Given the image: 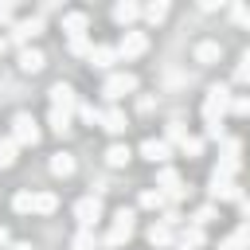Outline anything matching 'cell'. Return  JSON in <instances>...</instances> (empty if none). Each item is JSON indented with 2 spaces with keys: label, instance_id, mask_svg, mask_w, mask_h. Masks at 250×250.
I'll use <instances>...</instances> for the list:
<instances>
[{
  "label": "cell",
  "instance_id": "obj_23",
  "mask_svg": "<svg viewBox=\"0 0 250 250\" xmlns=\"http://www.w3.org/2000/svg\"><path fill=\"white\" fill-rule=\"evenodd\" d=\"M66 51L74 59H90L94 55V43H90V35H78V39H66Z\"/></svg>",
  "mask_w": 250,
  "mask_h": 250
},
{
  "label": "cell",
  "instance_id": "obj_5",
  "mask_svg": "<svg viewBox=\"0 0 250 250\" xmlns=\"http://www.w3.org/2000/svg\"><path fill=\"white\" fill-rule=\"evenodd\" d=\"M39 121L31 117V113H16L12 117V141L16 145H39Z\"/></svg>",
  "mask_w": 250,
  "mask_h": 250
},
{
  "label": "cell",
  "instance_id": "obj_25",
  "mask_svg": "<svg viewBox=\"0 0 250 250\" xmlns=\"http://www.w3.org/2000/svg\"><path fill=\"white\" fill-rule=\"evenodd\" d=\"M102 246V238L90 230V227H78V234H74V250H98Z\"/></svg>",
  "mask_w": 250,
  "mask_h": 250
},
{
  "label": "cell",
  "instance_id": "obj_10",
  "mask_svg": "<svg viewBox=\"0 0 250 250\" xmlns=\"http://www.w3.org/2000/svg\"><path fill=\"white\" fill-rule=\"evenodd\" d=\"M74 219H78V227H90L94 230V223L102 219V195H82L74 203Z\"/></svg>",
  "mask_w": 250,
  "mask_h": 250
},
{
  "label": "cell",
  "instance_id": "obj_13",
  "mask_svg": "<svg viewBox=\"0 0 250 250\" xmlns=\"http://www.w3.org/2000/svg\"><path fill=\"white\" fill-rule=\"evenodd\" d=\"M145 238H148V246H156V250L176 246V234H172V227H164V223H152V227L145 230Z\"/></svg>",
  "mask_w": 250,
  "mask_h": 250
},
{
  "label": "cell",
  "instance_id": "obj_7",
  "mask_svg": "<svg viewBox=\"0 0 250 250\" xmlns=\"http://www.w3.org/2000/svg\"><path fill=\"white\" fill-rule=\"evenodd\" d=\"M47 94H51V109H59V113H66V117H74V113H78V94H74V86L55 82Z\"/></svg>",
  "mask_w": 250,
  "mask_h": 250
},
{
  "label": "cell",
  "instance_id": "obj_16",
  "mask_svg": "<svg viewBox=\"0 0 250 250\" xmlns=\"http://www.w3.org/2000/svg\"><path fill=\"white\" fill-rule=\"evenodd\" d=\"M90 62H94L98 70H109L113 62H121V55H117V47H109V43H98V47H94V55H90Z\"/></svg>",
  "mask_w": 250,
  "mask_h": 250
},
{
  "label": "cell",
  "instance_id": "obj_18",
  "mask_svg": "<svg viewBox=\"0 0 250 250\" xmlns=\"http://www.w3.org/2000/svg\"><path fill=\"white\" fill-rule=\"evenodd\" d=\"M59 207V195L55 191H35V199H31V215H51Z\"/></svg>",
  "mask_w": 250,
  "mask_h": 250
},
{
  "label": "cell",
  "instance_id": "obj_2",
  "mask_svg": "<svg viewBox=\"0 0 250 250\" xmlns=\"http://www.w3.org/2000/svg\"><path fill=\"white\" fill-rule=\"evenodd\" d=\"M133 230H137V215H133L129 207H121V211L113 215V227L105 230L102 246H105V250H117V246H125V242L133 238Z\"/></svg>",
  "mask_w": 250,
  "mask_h": 250
},
{
  "label": "cell",
  "instance_id": "obj_31",
  "mask_svg": "<svg viewBox=\"0 0 250 250\" xmlns=\"http://www.w3.org/2000/svg\"><path fill=\"white\" fill-rule=\"evenodd\" d=\"M78 117H82L86 125H102V109L90 105V102H78Z\"/></svg>",
  "mask_w": 250,
  "mask_h": 250
},
{
  "label": "cell",
  "instance_id": "obj_19",
  "mask_svg": "<svg viewBox=\"0 0 250 250\" xmlns=\"http://www.w3.org/2000/svg\"><path fill=\"white\" fill-rule=\"evenodd\" d=\"M129 160H133L129 145H109V148H105V164H109V168H125Z\"/></svg>",
  "mask_w": 250,
  "mask_h": 250
},
{
  "label": "cell",
  "instance_id": "obj_43",
  "mask_svg": "<svg viewBox=\"0 0 250 250\" xmlns=\"http://www.w3.org/2000/svg\"><path fill=\"white\" fill-rule=\"evenodd\" d=\"M238 207H242V219L250 223V195H242V199H238Z\"/></svg>",
  "mask_w": 250,
  "mask_h": 250
},
{
  "label": "cell",
  "instance_id": "obj_24",
  "mask_svg": "<svg viewBox=\"0 0 250 250\" xmlns=\"http://www.w3.org/2000/svg\"><path fill=\"white\" fill-rule=\"evenodd\" d=\"M219 59H223V47H219V43L207 39V43L195 47V62H219Z\"/></svg>",
  "mask_w": 250,
  "mask_h": 250
},
{
  "label": "cell",
  "instance_id": "obj_21",
  "mask_svg": "<svg viewBox=\"0 0 250 250\" xmlns=\"http://www.w3.org/2000/svg\"><path fill=\"white\" fill-rule=\"evenodd\" d=\"M141 207H148V211H164V207H168V195H164L160 188H145V191H141Z\"/></svg>",
  "mask_w": 250,
  "mask_h": 250
},
{
  "label": "cell",
  "instance_id": "obj_26",
  "mask_svg": "<svg viewBox=\"0 0 250 250\" xmlns=\"http://www.w3.org/2000/svg\"><path fill=\"white\" fill-rule=\"evenodd\" d=\"M141 16H145L148 23H164V20H168V4H164V0H152V4H145Z\"/></svg>",
  "mask_w": 250,
  "mask_h": 250
},
{
  "label": "cell",
  "instance_id": "obj_22",
  "mask_svg": "<svg viewBox=\"0 0 250 250\" xmlns=\"http://www.w3.org/2000/svg\"><path fill=\"white\" fill-rule=\"evenodd\" d=\"M152 188H160V191H172V188H180V172L172 168V164H164L160 172H156V184Z\"/></svg>",
  "mask_w": 250,
  "mask_h": 250
},
{
  "label": "cell",
  "instance_id": "obj_17",
  "mask_svg": "<svg viewBox=\"0 0 250 250\" xmlns=\"http://www.w3.org/2000/svg\"><path fill=\"white\" fill-rule=\"evenodd\" d=\"M43 66H47L43 51H35V47H23V51H20V70H23V74H39Z\"/></svg>",
  "mask_w": 250,
  "mask_h": 250
},
{
  "label": "cell",
  "instance_id": "obj_12",
  "mask_svg": "<svg viewBox=\"0 0 250 250\" xmlns=\"http://www.w3.org/2000/svg\"><path fill=\"white\" fill-rule=\"evenodd\" d=\"M141 156L164 168V164H168V156H172V145H168V141H156V137H148V141H141Z\"/></svg>",
  "mask_w": 250,
  "mask_h": 250
},
{
  "label": "cell",
  "instance_id": "obj_6",
  "mask_svg": "<svg viewBox=\"0 0 250 250\" xmlns=\"http://www.w3.org/2000/svg\"><path fill=\"white\" fill-rule=\"evenodd\" d=\"M207 195H211V203H238V199H242V188H238L234 180H227V176H215V172H211Z\"/></svg>",
  "mask_w": 250,
  "mask_h": 250
},
{
  "label": "cell",
  "instance_id": "obj_39",
  "mask_svg": "<svg viewBox=\"0 0 250 250\" xmlns=\"http://www.w3.org/2000/svg\"><path fill=\"white\" fill-rule=\"evenodd\" d=\"M230 109H234V113H242V117H250V98H234V102H230Z\"/></svg>",
  "mask_w": 250,
  "mask_h": 250
},
{
  "label": "cell",
  "instance_id": "obj_4",
  "mask_svg": "<svg viewBox=\"0 0 250 250\" xmlns=\"http://www.w3.org/2000/svg\"><path fill=\"white\" fill-rule=\"evenodd\" d=\"M238 168H242V141H238V137H227V141H223V152H219V168H215V176L234 180Z\"/></svg>",
  "mask_w": 250,
  "mask_h": 250
},
{
  "label": "cell",
  "instance_id": "obj_35",
  "mask_svg": "<svg viewBox=\"0 0 250 250\" xmlns=\"http://www.w3.org/2000/svg\"><path fill=\"white\" fill-rule=\"evenodd\" d=\"M234 78H238V82H250V47L242 51V59H238V66H234Z\"/></svg>",
  "mask_w": 250,
  "mask_h": 250
},
{
  "label": "cell",
  "instance_id": "obj_28",
  "mask_svg": "<svg viewBox=\"0 0 250 250\" xmlns=\"http://www.w3.org/2000/svg\"><path fill=\"white\" fill-rule=\"evenodd\" d=\"M47 125H51L59 137H66V133L74 129V125H70V117H66V113H59V109H51V113H47Z\"/></svg>",
  "mask_w": 250,
  "mask_h": 250
},
{
  "label": "cell",
  "instance_id": "obj_46",
  "mask_svg": "<svg viewBox=\"0 0 250 250\" xmlns=\"http://www.w3.org/2000/svg\"><path fill=\"white\" fill-rule=\"evenodd\" d=\"M242 27H246V31H250V8H246V16H242Z\"/></svg>",
  "mask_w": 250,
  "mask_h": 250
},
{
  "label": "cell",
  "instance_id": "obj_37",
  "mask_svg": "<svg viewBox=\"0 0 250 250\" xmlns=\"http://www.w3.org/2000/svg\"><path fill=\"white\" fill-rule=\"evenodd\" d=\"M160 223H164V227H180V223H184V215H180L176 207H164V219H160Z\"/></svg>",
  "mask_w": 250,
  "mask_h": 250
},
{
  "label": "cell",
  "instance_id": "obj_36",
  "mask_svg": "<svg viewBox=\"0 0 250 250\" xmlns=\"http://www.w3.org/2000/svg\"><path fill=\"white\" fill-rule=\"evenodd\" d=\"M219 250H250V246H246V242H242L238 234H227V238L219 242Z\"/></svg>",
  "mask_w": 250,
  "mask_h": 250
},
{
  "label": "cell",
  "instance_id": "obj_40",
  "mask_svg": "<svg viewBox=\"0 0 250 250\" xmlns=\"http://www.w3.org/2000/svg\"><path fill=\"white\" fill-rule=\"evenodd\" d=\"M242 16H246V4H230V20L242 23Z\"/></svg>",
  "mask_w": 250,
  "mask_h": 250
},
{
  "label": "cell",
  "instance_id": "obj_32",
  "mask_svg": "<svg viewBox=\"0 0 250 250\" xmlns=\"http://www.w3.org/2000/svg\"><path fill=\"white\" fill-rule=\"evenodd\" d=\"M184 137H188V125H184V121H168V129H164V141H168V145H180Z\"/></svg>",
  "mask_w": 250,
  "mask_h": 250
},
{
  "label": "cell",
  "instance_id": "obj_30",
  "mask_svg": "<svg viewBox=\"0 0 250 250\" xmlns=\"http://www.w3.org/2000/svg\"><path fill=\"white\" fill-rule=\"evenodd\" d=\"M16 152H20V145H16L12 137H4V141H0V168H12V164H16Z\"/></svg>",
  "mask_w": 250,
  "mask_h": 250
},
{
  "label": "cell",
  "instance_id": "obj_34",
  "mask_svg": "<svg viewBox=\"0 0 250 250\" xmlns=\"http://www.w3.org/2000/svg\"><path fill=\"white\" fill-rule=\"evenodd\" d=\"M31 199H35V191H16V195H12V207H16L20 215H31Z\"/></svg>",
  "mask_w": 250,
  "mask_h": 250
},
{
  "label": "cell",
  "instance_id": "obj_47",
  "mask_svg": "<svg viewBox=\"0 0 250 250\" xmlns=\"http://www.w3.org/2000/svg\"><path fill=\"white\" fill-rule=\"evenodd\" d=\"M172 250H191V246H184V242H176V246H172Z\"/></svg>",
  "mask_w": 250,
  "mask_h": 250
},
{
  "label": "cell",
  "instance_id": "obj_20",
  "mask_svg": "<svg viewBox=\"0 0 250 250\" xmlns=\"http://www.w3.org/2000/svg\"><path fill=\"white\" fill-rule=\"evenodd\" d=\"M51 176H62V180L74 176V156L70 152H55L51 156Z\"/></svg>",
  "mask_w": 250,
  "mask_h": 250
},
{
  "label": "cell",
  "instance_id": "obj_27",
  "mask_svg": "<svg viewBox=\"0 0 250 250\" xmlns=\"http://www.w3.org/2000/svg\"><path fill=\"white\" fill-rule=\"evenodd\" d=\"M180 242L195 250V246H203V242H207V234H203V227H195V223H188V227H184V234H180Z\"/></svg>",
  "mask_w": 250,
  "mask_h": 250
},
{
  "label": "cell",
  "instance_id": "obj_42",
  "mask_svg": "<svg viewBox=\"0 0 250 250\" xmlns=\"http://www.w3.org/2000/svg\"><path fill=\"white\" fill-rule=\"evenodd\" d=\"M8 246H12V230H8V227H0V250H8Z\"/></svg>",
  "mask_w": 250,
  "mask_h": 250
},
{
  "label": "cell",
  "instance_id": "obj_11",
  "mask_svg": "<svg viewBox=\"0 0 250 250\" xmlns=\"http://www.w3.org/2000/svg\"><path fill=\"white\" fill-rule=\"evenodd\" d=\"M102 129H105V133H113V137H121V133L129 129L125 109H121V105H105V109H102Z\"/></svg>",
  "mask_w": 250,
  "mask_h": 250
},
{
  "label": "cell",
  "instance_id": "obj_33",
  "mask_svg": "<svg viewBox=\"0 0 250 250\" xmlns=\"http://www.w3.org/2000/svg\"><path fill=\"white\" fill-rule=\"evenodd\" d=\"M215 219H219V207H215V203H207V207H199V211L191 215L195 227H207V223H215Z\"/></svg>",
  "mask_w": 250,
  "mask_h": 250
},
{
  "label": "cell",
  "instance_id": "obj_29",
  "mask_svg": "<svg viewBox=\"0 0 250 250\" xmlns=\"http://www.w3.org/2000/svg\"><path fill=\"white\" fill-rule=\"evenodd\" d=\"M180 152H184L188 160H195V156H203V137H191V133H188V137L180 141Z\"/></svg>",
  "mask_w": 250,
  "mask_h": 250
},
{
  "label": "cell",
  "instance_id": "obj_38",
  "mask_svg": "<svg viewBox=\"0 0 250 250\" xmlns=\"http://www.w3.org/2000/svg\"><path fill=\"white\" fill-rule=\"evenodd\" d=\"M0 23H16V8L8 0H0Z\"/></svg>",
  "mask_w": 250,
  "mask_h": 250
},
{
  "label": "cell",
  "instance_id": "obj_3",
  "mask_svg": "<svg viewBox=\"0 0 250 250\" xmlns=\"http://www.w3.org/2000/svg\"><path fill=\"white\" fill-rule=\"evenodd\" d=\"M102 94H105V102H109V105H117L121 98H129V94H137V74H129V70H117V74H105V82H102Z\"/></svg>",
  "mask_w": 250,
  "mask_h": 250
},
{
  "label": "cell",
  "instance_id": "obj_45",
  "mask_svg": "<svg viewBox=\"0 0 250 250\" xmlns=\"http://www.w3.org/2000/svg\"><path fill=\"white\" fill-rule=\"evenodd\" d=\"M4 51H8V35L0 31V55H4Z\"/></svg>",
  "mask_w": 250,
  "mask_h": 250
},
{
  "label": "cell",
  "instance_id": "obj_14",
  "mask_svg": "<svg viewBox=\"0 0 250 250\" xmlns=\"http://www.w3.org/2000/svg\"><path fill=\"white\" fill-rule=\"evenodd\" d=\"M141 12H145L141 4H133V0H121V4H113V23H121V27L129 31V23H133Z\"/></svg>",
  "mask_w": 250,
  "mask_h": 250
},
{
  "label": "cell",
  "instance_id": "obj_41",
  "mask_svg": "<svg viewBox=\"0 0 250 250\" xmlns=\"http://www.w3.org/2000/svg\"><path fill=\"white\" fill-rule=\"evenodd\" d=\"M234 234H238V238H242V242H246V246H250V223H246V219H242V223H238V230H234Z\"/></svg>",
  "mask_w": 250,
  "mask_h": 250
},
{
  "label": "cell",
  "instance_id": "obj_15",
  "mask_svg": "<svg viewBox=\"0 0 250 250\" xmlns=\"http://www.w3.org/2000/svg\"><path fill=\"white\" fill-rule=\"evenodd\" d=\"M86 27H90V16H86V12H66V16H62V31H66L70 39L86 35Z\"/></svg>",
  "mask_w": 250,
  "mask_h": 250
},
{
  "label": "cell",
  "instance_id": "obj_1",
  "mask_svg": "<svg viewBox=\"0 0 250 250\" xmlns=\"http://www.w3.org/2000/svg\"><path fill=\"white\" fill-rule=\"evenodd\" d=\"M230 90L223 86V82H215V86H207V98H203V121H207V129L211 125H223V117L230 113Z\"/></svg>",
  "mask_w": 250,
  "mask_h": 250
},
{
  "label": "cell",
  "instance_id": "obj_44",
  "mask_svg": "<svg viewBox=\"0 0 250 250\" xmlns=\"http://www.w3.org/2000/svg\"><path fill=\"white\" fill-rule=\"evenodd\" d=\"M8 250H35V246H31V242H12Z\"/></svg>",
  "mask_w": 250,
  "mask_h": 250
},
{
  "label": "cell",
  "instance_id": "obj_9",
  "mask_svg": "<svg viewBox=\"0 0 250 250\" xmlns=\"http://www.w3.org/2000/svg\"><path fill=\"white\" fill-rule=\"evenodd\" d=\"M113 47H117V55H121V59H137V55H145V51H148V35L129 27V31H121V39H117Z\"/></svg>",
  "mask_w": 250,
  "mask_h": 250
},
{
  "label": "cell",
  "instance_id": "obj_8",
  "mask_svg": "<svg viewBox=\"0 0 250 250\" xmlns=\"http://www.w3.org/2000/svg\"><path fill=\"white\" fill-rule=\"evenodd\" d=\"M43 35V16H31V20H16L12 23V31H8V39L12 43H20V47H27L31 39H39Z\"/></svg>",
  "mask_w": 250,
  "mask_h": 250
}]
</instances>
